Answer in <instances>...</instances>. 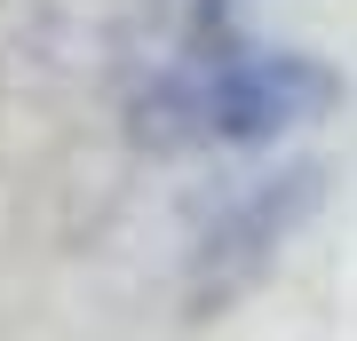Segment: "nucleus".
I'll list each match as a JSON object with an SVG mask.
<instances>
[{"label": "nucleus", "instance_id": "2", "mask_svg": "<svg viewBox=\"0 0 357 341\" xmlns=\"http://www.w3.org/2000/svg\"><path fill=\"white\" fill-rule=\"evenodd\" d=\"M318 199H326L318 167H286V175L255 183L246 199H230L222 215L199 230V246H191V302L206 310V302H230L238 286H255L270 270V254L318 215Z\"/></svg>", "mask_w": 357, "mask_h": 341}, {"label": "nucleus", "instance_id": "1", "mask_svg": "<svg viewBox=\"0 0 357 341\" xmlns=\"http://www.w3.org/2000/svg\"><path fill=\"white\" fill-rule=\"evenodd\" d=\"M342 103V79L318 56H183L135 96V135L151 151L199 143H270Z\"/></svg>", "mask_w": 357, "mask_h": 341}]
</instances>
